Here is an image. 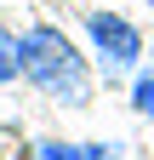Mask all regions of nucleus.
<instances>
[{
    "instance_id": "7ed1b4c3",
    "label": "nucleus",
    "mask_w": 154,
    "mask_h": 160,
    "mask_svg": "<svg viewBox=\"0 0 154 160\" xmlns=\"http://www.w3.org/2000/svg\"><path fill=\"white\" fill-rule=\"evenodd\" d=\"M23 74V52H17V34L0 29V86H12V80Z\"/></svg>"
},
{
    "instance_id": "20e7f679",
    "label": "nucleus",
    "mask_w": 154,
    "mask_h": 160,
    "mask_svg": "<svg viewBox=\"0 0 154 160\" xmlns=\"http://www.w3.org/2000/svg\"><path fill=\"white\" fill-rule=\"evenodd\" d=\"M131 109H137L143 120H154V74H137V80H131Z\"/></svg>"
},
{
    "instance_id": "423d86ee",
    "label": "nucleus",
    "mask_w": 154,
    "mask_h": 160,
    "mask_svg": "<svg viewBox=\"0 0 154 160\" xmlns=\"http://www.w3.org/2000/svg\"><path fill=\"white\" fill-rule=\"evenodd\" d=\"M80 160H120V143H80Z\"/></svg>"
},
{
    "instance_id": "f257e3e1",
    "label": "nucleus",
    "mask_w": 154,
    "mask_h": 160,
    "mask_svg": "<svg viewBox=\"0 0 154 160\" xmlns=\"http://www.w3.org/2000/svg\"><path fill=\"white\" fill-rule=\"evenodd\" d=\"M17 52H23V80L40 86L51 103H63V109H86L91 103V69H86L80 46L63 29L34 23V29L17 34Z\"/></svg>"
},
{
    "instance_id": "39448f33",
    "label": "nucleus",
    "mask_w": 154,
    "mask_h": 160,
    "mask_svg": "<svg viewBox=\"0 0 154 160\" xmlns=\"http://www.w3.org/2000/svg\"><path fill=\"white\" fill-rule=\"evenodd\" d=\"M34 160H80V143H63V137H46V143H34Z\"/></svg>"
},
{
    "instance_id": "0eeeda50",
    "label": "nucleus",
    "mask_w": 154,
    "mask_h": 160,
    "mask_svg": "<svg viewBox=\"0 0 154 160\" xmlns=\"http://www.w3.org/2000/svg\"><path fill=\"white\" fill-rule=\"evenodd\" d=\"M143 6H154V0H143Z\"/></svg>"
},
{
    "instance_id": "f03ea898",
    "label": "nucleus",
    "mask_w": 154,
    "mask_h": 160,
    "mask_svg": "<svg viewBox=\"0 0 154 160\" xmlns=\"http://www.w3.org/2000/svg\"><path fill=\"white\" fill-rule=\"evenodd\" d=\"M86 40H91V52H97V63L108 74H131L143 63V34L120 12H86Z\"/></svg>"
}]
</instances>
